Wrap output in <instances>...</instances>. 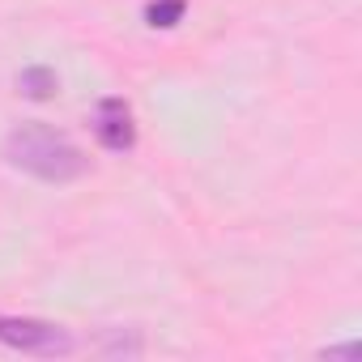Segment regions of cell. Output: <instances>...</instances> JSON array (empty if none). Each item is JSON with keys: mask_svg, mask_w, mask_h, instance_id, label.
Segmentation results:
<instances>
[{"mask_svg": "<svg viewBox=\"0 0 362 362\" xmlns=\"http://www.w3.org/2000/svg\"><path fill=\"white\" fill-rule=\"evenodd\" d=\"M5 162L43 179V184H69V179H81L90 170V158L64 136L56 132L52 124H18L9 136H5Z\"/></svg>", "mask_w": 362, "mask_h": 362, "instance_id": "6da1fadb", "label": "cell"}, {"mask_svg": "<svg viewBox=\"0 0 362 362\" xmlns=\"http://www.w3.org/2000/svg\"><path fill=\"white\" fill-rule=\"evenodd\" d=\"M0 345L22 349V354H39V358H56V354L73 349V337L60 324H47V320L0 315Z\"/></svg>", "mask_w": 362, "mask_h": 362, "instance_id": "7a4b0ae2", "label": "cell"}, {"mask_svg": "<svg viewBox=\"0 0 362 362\" xmlns=\"http://www.w3.org/2000/svg\"><path fill=\"white\" fill-rule=\"evenodd\" d=\"M94 136L103 149L111 153H128L136 145V124H132V107L124 98H103L94 111Z\"/></svg>", "mask_w": 362, "mask_h": 362, "instance_id": "3957f363", "label": "cell"}, {"mask_svg": "<svg viewBox=\"0 0 362 362\" xmlns=\"http://www.w3.org/2000/svg\"><path fill=\"white\" fill-rule=\"evenodd\" d=\"M18 90H22L26 98H35V103H47V98H56L60 81H56V73H52L47 64H30V69L18 73Z\"/></svg>", "mask_w": 362, "mask_h": 362, "instance_id": "277c9868", "label": "cell"}, {"mask_svg": "<svg viewBox=\"0 0 362 362\" xmlns=\"http://www.w3.org/2000/svg\"><path fill=\"white\" fill-rule=\"evenodd\" d=\"M184 9H188L184 0H153V5L145 9V22H149V26H162V30H170L179 18H184Z\"/></svg>", "mask_w": 362, "mask_h": 362, "instance_id": "5b68a950", "label": "cell"}, {"mask_svg": "<svg viewBox=\"0 0 362 362\" xmlns=\"http://www.w3.org/2000/svg\"><path fill=\"white\" fill-rule=\"evenodd\" d=\"M328 358H358V345H341V349H328Z\"/></svg>", "mask_w": 362, "mask_h": 362, "instance_id": "8992f818", "label": "cell"}]
</instances>
